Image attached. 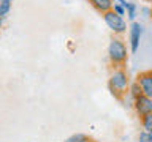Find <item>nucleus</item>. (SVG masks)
Here are the masks:
<instances>
[{"label": "nucleus", "instance_id": "obj_1", "mask_svg": "<svg viewBox=\"0 0 152 142\" xmlns=\"http://www.w3.org/2000/svg\"><path fill=\"white\" fill-rule=\"evenodd\" d=\"M104 22H106L108 27L111 28V30H114V32H124L125 27H127L124 17L119 16V14L114 13V11H108L106 14H104Z\"/></svg>", "mask_w": 152, "mask_h": 142}, {"label": "nucleus", "instance_id": "obj_2", "mask_svg": "<svg viewBox=\"0 0 152 142\" xmlns=\"http://www.w3.org/2000/svg\"><path fill=\"white\" fill-rule=\"evenodd\" d=\"M109 57H111V60H114V62L125 60L127 49H125V46H124L122 41H119V40L111 41V44H109Z\"/></svg>", "mask_w": 152, "mask_h": 142}, {"label": "nucleus", "instance_id": "obj_3", "mask_svg": "<svg viewBox=\"0 0 152 142\" xmlns=\"http://www.w3.org/2000/svg\"><path fill=\"white\" fill-rule=\"evenodd\" d=\"M141 24L133 22L132 24V30H130V44H132V52L138 51V46H140V38H141Z\"/></svg>", "mask_w": 152, "mask_h": 142}, {"label": "nucleus", "instance_id": "obj_4", "mask_svg": "<svg viewBox=\"0 0 152 142\" xmlns=\"http://www.w3.org/2000/svg\"><path fill=\"white\" fill-rule=\"evenodd\" d=\"M136 109L140 114H149L152 112V98H147L146 95L136 96Z\"/></svg>", "mask_w": 152, "mask_h": 142}, {"label": "nucleus", "instance_id": "obj_5", "mask_svg": "<svg viewBox=\"0 0 152 142\" xmlns=\"http://www.w3.org/2000/svg\"><path fill=\"white\" fill-rule=\"evenodd\" d=\"M111 84H113L114 88L124 90L127 87V76H125V73H124V71H116V73L113 74V78H111Z\"/></svg>", "mask_w": 152, "mask_h": 142}, {"label": "nucleus", "instance_id": "obj_6", "mask_svg": "<svg viewBox=\"0 0 152 142\" xmlns=\"http://www.w3.org/2000/svg\"><path fill=\"white\" fill-rule=\"evenodd\" d=\"M141 90L147 98H152V76H141L140 78Z\"/></svg>", "mask_w": 152, "mask_h": 142}, {"label": "nucleus", "instance_id": "obj_7", "mask_svg": "<svg viewBox=\"0 0 152 142\" xmlns=\"http://www.w3.org/2000/svg\"><path fill=\"white\" fill-rule=\"evenodd\" d=\"M92 3L97 7L98 9H102V11H109V8L113 7V2L111 0H92Z\"/></svg>", "mask_w": 152, "mask_h": 142}, {"label": "nucleus", "instance_id": "obj_8", "mask_svg": "<svg viewBox=\"0 0 152 142\" xmlns=\"http://www.w3.org/2000/svg\"><path fill=\"white\" fill-rule=\"evenodd\" d=\"M117 2L121 3L125 9H128V17H130V19H135V16H136V14H135V13H136V7H135V5H133V3H128V2H125V0H117Z\"/></svg>", "mask_w": 152, "mask_h": 142}, {"label": "nucleus", "instance_id": "obj_9", "mask_svg": "<svg viewBox=\"0 0 152 142\" xmlns=\"http://www.w3.org/2000/svg\"><path fill=\"white\" fill-rule=\"evenodd\" d=\"M144 130L146 131H152V112L149 114H146V117H144Z\"/></svg>", "mask_w": 152, "mask_h": 142}, {"label": "nucleus", "instance_id": "obj_10", "mask_svg": "<svg viewBox=\"0 0 152 142\" xmlns=\"http://www.w3.org/2000/svg\"><path fill=\"white\" fill-rule=\"evenodd\" d=\"M10 7H11V3L8 2H3V0H0V17L3 16V14H7L10 11Z\"/></svg>", "mask_w": 152, "mask_h": 142}, {"label": "nucleus", "instance_id": "obj_11", "mask_svg": "<svg viewBox=\"0 0 152 142\" xmlns=\"http://www.w3.org/2000/svg\"><path fill=\"white\" fill-rule=\"evenodd\" d=\"M86 141H87V137H86L84 134H76L73 137H70L66 142H86Z\"/></svg>", "mask_w": 152, "mask_h": 142}, {"label": "nucleus", "instance_id": "obj_12", "mask_svg": "<svg viewBox=\"0 0 152 142\" xmlns=\"http://www.w3.org/2000/svg\"><path fill=\"white\" fill-rule=\"evenodd\" d=\"M140 142H151L149 141V131H142L140 134Z\"/></svg>", "mask_w": 152, "mask_h": 142}, {"label": "nucleus", "instance_id": "obj_13", "mask_svg": "<svg viewBox=\"0 0 152 142\" xmlns=\"http://www.w3.org/2000/svg\"><path fill=\"white\" fill-rule=\"evenodd\" d=\"M114 13H117L119 16H122V14L125 13V8H124L122 5H114Z\"/></svg>", "mask_w": 152, "mask_h": 142}, {"label": "nucleus", "instance_id": "obj_14", "mask_svg": "<svg viewBox=\"0 0 152 142\" xmlns=\"http://www.w3.org/2000/svg\"><path fill=\"white\" fill-rule=\"evenodd\" d=\"M141 92H142V90H141V88H138V85H133V87H132V93H133V95H136V96H140Z\"/></svg>", "mask_w": 152, "mask_h": 142}, {"label": "nucleus", "instance_id": "obj_15", "mask_svg": "<svg viewBox=\"0 0 152 142\" xmlns=\"http://www.w3.org/2000/svg\"><path fill=\"white\" fill-rule=\"evenodd\" d=\"M149 141L152 142V131H149Z\"/></svg>", "mask_w": 152, "mask_h": 142}, {"label": "nucleus", "instance_id": "obj_16", "mask_svg": "<svg viewBox=\"0 0 152 142\" xmlns=\"http://www.w3.org/2000/svg\"><path fill=\"white\" fill-rule=\"evenodd\" d=\"M3 2H8V3H11V0H3Z\"/></svg>", "mask_w": 152, "mask_h": 142}, {"label": "nucleus", "instance_id": "obj_17", "mask_svg": "<svg viewBox=\"0 0 152 142\" xmlns=\"http://www.w3.org/2000/svg\"><path fill=\"white\" fill-rule=\"evenodd\" d=\"M0 27H2V17H0Z\"/></svg>", "mask_w": 152, "mask_h": 142}]
</instances>
